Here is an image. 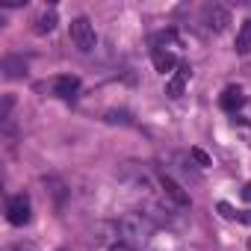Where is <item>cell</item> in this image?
Wrapping results in <instances>:
<instances>
[{
  "mask_svg": "<svg viewBox=\"0 0 251 251\" xmlns=\"http://www.w3.org/2000/svg\"><path fill=\"white\" fill-rule=\"evenodd\" d=\"M118 233L124 239V245H145L151 242V233H154V225L145 213H127L118 219Z\"/></svg>",
  "mask_w": 251,
  "mask_h": 251,
  "instance_id": "obj_1",
  "label": "cell"
},
{
  "mask_svg": "<svg viewBox=\"0 0 251 251\" xmlns=\"http://www.w3.org/2000/svg\"><path fill=\"white\" fill-rule=\"evenodd\" d=\"M68 33H71V42H74V48H77V50H83V53L95 50L98 36H95V27H92V21H89V18H74Z\"/></svg>",
  "mask_w": 251,
  "mask_h": 251,
  "instance_id": "obj_2",
  "label": "cell"
},
{
  "mask_svg": "<svg viewBox=\"0 0 251 251\" xmlns=\"http://www.w3.org/2000/svg\"><path fill=\"white\" fill-rule=\"evenodd\" d=\"M6 216H9V222H12L15 227L27 225V222H30V198H27V195H12L9 204H6Z\"/></svg>",
  "mask_w": 251,
  "mask_h": 251,
  "instance_id": "obj_3",
  "label": "cell"
},
{
  "mask_svg": "<svg viewBox=\"0 0 251 251\" xmlns=\"http://www.w3.org/2000/svg\"><path fill=\"white\" fill-rule=\"evenodd\" d=\"M204 24H207L210 30L222 33V30L230 24V15H227V9H225V6H216V3H213V6H207V9H204Z\"/></svg>",
  "mask_w": 251,
  "mask_h": 251,
  "instance_id": "obj_4",
  "label": "cell"
},
{
  "mask_svg": "<svg viewBox=\"0 0 251 251\" xmlns=\"http://www.w3.org/2000/svg\"><path fill=\"white\" fill-rule=\"evenodd\" d=\"M189 77H192V68H189V62H180V65H177V71H175V77L169 80L166 92H169L172 98H180V95H183V89H186V83H189Z\"/></svg>",
  "mask_w": 251,
  "mask_h": 251,
  "instance_id": "obj_5",
  "label": "cell"
},
{
  "mask_svg": "<svg viewBox=\"0 0 251 251\" xmlns=\"http://www.w3.org/2000/svg\"><path fill=\"white\" fill-rule=\"evenodd\" d=\"M160 189H163V192H166V195H169V198L177 204V207H189V195L183 192V186H180L175 177L163 175V177H160Z\"/></svg>",
  "mask_w": 251,
  "mask_h": 251,
  "instance_id": "obj_6",
  "label": "cell"
},
{
  "mask_svg": "<svg viewBox=\"0 0 251 251\" xmlns=\"http://www.w3.org/2000/svg\"><path fill=\"white\" fill-rule=\"evenodd\" d=\"M219 103H222V109H225V112H236V109L245 103V98H242V89H239V86H227V89L222 92Z\"/></svg>",
  "mask_w": 251,
  "mask_h": 251,
  "instance_id": "obj_7",
  "label": "cell"
},
{
  "mask_svg": "<svg viewBox=\"0 0 251 251\" xmlns=\"http://www.w3.org/2000/svg\"><path fill=\"white\" fill-rule=\"evenodd\" d=\"M77 89H80V80L77 77H56V83H53V95H59V98H65V100H71L74 95H77Z\"/></svg>",
  "mask_w": 251,
  "mask_h": 251,
  "instance_id": "obj_8",
  "label": "cell"
},
{
  "mask_svg": "<svg viewBox=\"0 0 251 251\" xmlns=\"http://www.w3.org/2000/svg\"><path fill=\"white\" fill-rule=\"evenodd\" d=\"M175 65H177V59H175V53H172L169 48H154V68H157L160 74L172 71Z\"/></svg>",
  "mask_w": 251,
  "mask_h": 251,
  "instance_id": "obj_9",
  "label": "cell"
},
{
  "mask_svg": "<svg viewBox=\"0 0 251 251\" xmlns=\"http://www.w3.org/2000/svg\"><path fill=\"white\" fill-rule=\"evenodd\" d=\"M53 27H56V9H45V12L36 18V27H33V30H36L39 36H45V33H50Z\"/></svg>",
  "mask_w": 251,
  "mask_h": 251,
  "instance_id": "obj_10",
  "label": "cell"
},
{
  "mask_svg": "<svg viewBox=\"0 0 251 251\" xmlns=\"http://www.w3.org/2000/svg\"><path fill=\"white\" fill-rule=\"evenodd\" d=\"M251 50V21H242L239 33H236V53H248Z\"/></svg>",
  "mask_w": 251,
  "mask_h": 251,
  "instance_id": "obj_11",
  "label": "cell"
},
{
  "mask_svg": "<svg viewBox=\"0 0 251 251\" xmlns=\"http://www.w3.org/2000/svg\"><path fill=\"white\" fill-rule=\"evenodd\" d=\"M189 154H192V160H195V163H198V166H210V157H207V154H204V151H201V148H192V151H189Z\"/></svg>",
  "mask_w": 251,
  "mask_h": 251,
  "instance_id": "obj_12",
  "label": "cell"
},
{
  "mask_svg": "<svg viewBox=\"0 0 251 251\" xmlns=\"http://www.w3.org/2000/svg\"><path fill=\"white\" fill-rule=\"evenodd\" d=\"M219 213H222L225 219H239V213H233V207H230V204H225V201L219 204Z\"/></svg>",
  "mask_w": 251,
  "mask_h": 251,
  "instance_id": "obj_13",
  "label": "cell"
},
{
  "mask_svg": "<svg viewBox=\"0 0 251 251\" xmlns=\"http://www.w3.org/2000/svg\"><path fill=\"white\" fill-rule=\"evenodd\" d=\"M239 130L248 136V145H251V124H239Z\"/></svg>",
  "mask_w": 251,
  "mask_h": 251,
  "instance_id": "obj_14",
  "label": "cell"
},
{
  "mask_svg": "<svg viewBox=\"0 0 251 251\" xmlns=\"http://www.w3.org/2000/svg\"><path fill=\"white\" fill-rule=\"evenodd\" d=\"M109 251H136V248H130V245H124V242H121V245H112Z\"/></svg>",
  "mask_w": 251,
  "mask_h": 251,
  "instance_id": "obj_15",
  "label": "cell"
},
{
  "mask_svg": "<svg viewBox=\"0 0 251 251\" xmlns=\"http://www.w3.org/2000/svg\"><path fill=\"white\" fill-rule=\"evenodd\" d=\"M239 222H242V225H251V213H248V210H245V213H239Z\"/></svg>",
  "mask_w": 251,
  "mask_h": 251,
  "instance_id": "obj_16",
  "label": "cell"
},
{
  "mask_svg": "<svg viewBox=\"0 0 251 251\" xmlns=\"http://www.w3.org/2000/svg\"><path fill=\"white\" fill-rule=\"evenodd\" d=\"M242 198H245V201H251V183H245V186H242Z\"/></svg>",
  "mask_w": 251,
  "mask_h": 251,
  "instance_id": "obj_17",
  "label": "cell"
},
{
  "mask_svg": "<svg viewBox=\"0 0 251 251\" xmlns=\"http://www.w3.org/2000/svg\"><path fill=\"white\" fill-rule=\"evenodd\" d=\"M248 248H251V242H248Z\"/></svg>",
  "mask_w": 251,
  "mask_h": 251,
  "instance_id": "obj_18",
  "label": "cell"
}]
</instances>
